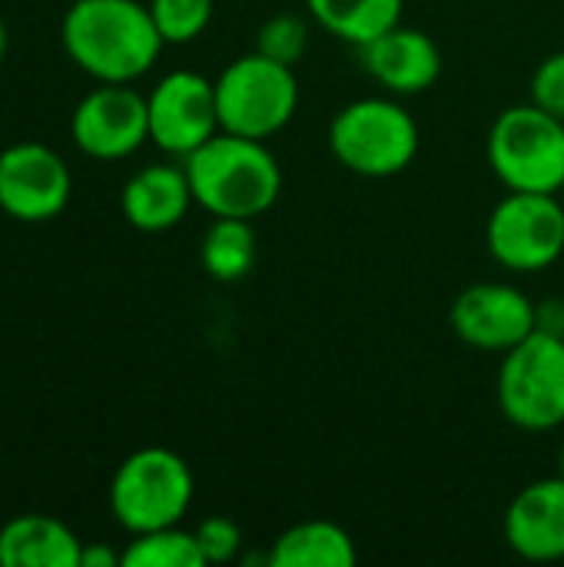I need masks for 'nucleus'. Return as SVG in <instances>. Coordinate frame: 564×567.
<instances>
[{
  "label": "nucleus",
  "instance_id": "9d476101",
  "mask_svg": "<svg viewBox=\"0 0 564 567\" xmlns=\"http://www.w3.org/2000/svg\"><path fill=\"white\" fill-rule=\"evenodd\" d=\"M70 136L90 159H126L150 140V106L146 96L130 83H96L73 116Z\"/></svg>",
  "mask_w": 564,
  "mask_h": 567
},
{
  "label": "nucleus",
  "instance_id": "f257e3e1",
  "mask_svg": "<svg viewBox=\"0 0 564 567\" xmlns=\"http://www.w3.org/2000/svg\"><path fill=\"white\" fill-rule=\"evenodd\" d=\"M66 56L96 83H133L153 70L163 37L140 0H73L60 23Z\"/></svg>",
  "mask_w": 564,
  "mask_h": 567
},
{
  "label": "nucleus",
  "instance_id": "6ab92c4d",
  "mask_svg": "<svg viewBox=\"0 0 564 567\" xmlns=\"http://www.w3.org/2000/svg\"><path fill=\"white\" fill-rule=\"evenodd\" d=\"M256 229L249 219L213 216L209 229L199 243V262L209 279L216 282H239L256 266Z\"/></svg>",
  "mask_w": 564,
  "mask_h": 567
},
{
  "label": "nucleus",
  "instance_id": "4be33fe9",
  "mask_svg": "<svg viewBox=\"0 0 564 567\" xmlns=\"http://www.w3.org/2000/svg\"><path fill=\"white\" fill-rule=\"evenodd\" d=\"M306 47H309V23L299 13H276L256 33V50L286 66H296Z\"/></svg>",
  "mask_w": 564,
  "mask_h": 567
},
{
  "label": "nucleus",
  "instance_id": "dca6fc26",
  "mask_svg": "<svg viewBox=\"0 0 564 567\" xmlns=\"http://www.w3.org/2000/svg\"><path fill=\"white\" fill-rule=\"evenodd\" d=\"M83 542L50 515H20L0 528V567H80Z\"/></svg>",
  "mask_w": 564,
  "mask_h": 567
},
{
  "label": "nucleus",
  "instance_id": "7ed1b4c3",
  "mask_svg": "<svg viewBox=\"0 0 564 567\" xmlns=\"http://www.w3.org/2000/svg\"><path fill=\"white\" fill-rule=\"evenodd\" d=\"M329 150L349 173L389 179L412 166L419 153V123L399 100L362 96L332 116Z\"/></svg>",
  "mask_w": 564,
  "mask_h": 567
},
{
  "label": "nucleus",
  "instance_id": "cd10ccee",
  "mask_svg": "<svg viewBox=\"0 0 564 567\" xmlns=\"http://www.w3.org/2000/svg\"><path fill=\"white\" fill-rule=\"evenodd\" d=\"M558 475L564 478V442H562V452H558Z\"/></svg>",
  "mask_w": 564,
  "mask_h": 567
},
{
  "label": "nucleus",
  "instance_id": "5701e85b",
  "mask_svg": "<svg viewBox=\"0 0 564 567\" xmlns=\"http://www.w3.org/2000/svg\"><path fill=\"white\" fill-rule=\"evenodd\" d=\"M196 542H199V551H203L206 565H226L243 548V528L226 515H213V518L199 522Z\"/></svg>",
  "mask_w": 564,
  "mask_h": 567
},
{
  "label": "nucleus",
  "instance_id": "20e7f679",
  "mask_svg": "<svg viewBox=\"0 0 564 567\" xmlns=\"http://www.w3.org/2000/svg\"><path fill=\"white\" fill-rule=\"evenodd\" d=\"M193 472L189 465L160 445L140 449L123 458L110 482V512L130 535L180 525L193 505Z\"/></svg>",
  "mask_w": 564,
  "mask_h": 567
},
{
  "label": "nucleus",
  "instance_id": "1a4fd4ad",
  "mask_svg": "<svg viewBox=\"0 0 564 567\" xmlns=\"http://www.w3.org/2000/svg\"><path fill=\"white\" fill-rule=\"evenodd\" d=\"M150 143L170 156H189L219 133L216 83L196 70L166 73L146 96Z\"/></svg>",
  "mask_w": 564,
  "mask_h": 567
},
{
  "label": "nucleus",
  "instance_id": "f03ea898",
  "mask_svg": "<svg viewBox=\"0 0 564 567\" xmlns=\"http://www.w3.org/2000/svg\"><path fill=\"white\" fill-rule=\"evenodd\" d=\"M183 166L193 199L209 216L256 219L276 206L283 189V169L266 140H249L226 130L193 150Z\"/></svg>",
  "mask_w": 564,
  "mask_h": 567
},
{
  "label": "nucleus",
  "instance_id": "4468645a",
  "mask_svg": "<svg viewBox=\"0 0 564 567\" xmlns=\"http://www.w3.org/2000/svg\"><path fill=\"white\" fill-rule=\"evenodd\" d=\"M359 53L369 76L396 96L425 93L442 73V50L435 47V40L406 23H396L372 43L359 47Z\"/></svg>",
  "mask_w": 564,
  "mask_h": 567
},
{
  "label": "nucleus",
  "instance_id": "bb28decb",
  "mask_svg": "<svg viewBox=\"0 0 564 567\" xmlns=\"http://www.w3.org/2000/svg\"><path fill=\"white\" fill-rule=\"evenodd\" d=\"M7 47H10V33H7V23H3V17H0V63H3V56H7Z\"/></svg>",
  "mask_w": 564,
  "mask_h": 567
},
{
  "label": "nucleus",
  "instance_id": "ddd939ff",
  "mask_svg": "<svg viewBox=\"0 0 564 567\" xmlns=\"http://www.w3.org/2000/svg\"><path fill=\"white\" fill-rule=\"evenodd\" d=\"M509 548L535 565L564 561V478H539L525 485L505 512Z\"/></svg>",
  "mask_w": 564,
  "mask_h": 567
},
{
  "label": "nucleus",
  "instance_id": "b1692460",
  "mask_svg": "<svg viewBox=\"0 0 564 567\" xmlns=\"http://www.w3.org/2000/svg\"><path fill=\"white\" fill-rule=\"evenodd\" d=\"M532 103L564 120V50L545 56L532 76Z\"/></svg>",
  "mask_w": 564,
  "mask_h": 567
},
{
  "label": "nucleus",
  "instance_id": "a878e982",
  "mask_svg": "<svg viewBox=\"0 0 564 567\" xmlns=\"http://www.w3.org/2000/svg\"><path fill=\"white\" fill-rule=\"evenodd\" d=\"M123 551H113L110 545H83L80 551V567H120Z\"/></svg>",
  "mask_w": 564,
  "mask_h": 567
},
{
  "label": "nucleus",
  "instance_id": "f3484780",
  "mask_svg": "<svg viewBox=\"0 0 564 567\" xmlns=\"http://www.w3.org/2000/svg\"><path fill=\"white\" fill-rule=\"evenodd\" d=\"M359 561L352 535L336 522H299L286 528L273 551L266 555V565L273 567H352Z\"/></svg>",
  "mask_w": 564,
  "mask_h": 567
},
{
  "label": "nucleus",
  "instance_id": "f8f14e48",
  "mask_svg": "<svg viewBox=\"0 0 564 567\" xmlns=\"http://www.w3.org/2000/svg\"><path fill=\"white\" fill-rule=\"evenodd\" d=\"M535 306L519 286L475 282L449 309L452 332L479 352H509L535 332Z\"/></svg>",
  "mask_w": 564,
  "mask_h": 567
},
{
  "label": "nucleus",
  "instance_id": "6e6552de",
  "mask_svg": "<svg viewBox=\"0 0 564 567\" xmlns=\"http://www.w3.org/2000/svg\"><path fill=\"white\" fill-rule=\"evenodd\" d=\"M489 252L512 272H539L562 259L564 203L558 193H515L489 216Z\"/></svg>",
  "mask_w": 564,
  "mask_h": 567
},
{
  "label": "nucleus",
  "instance_id": "423d86ee",
  "mask_svg": "<svg viewBox=\"0 0 564 567\" xmlns=\"http://www.w3.org/2000/svg\"><path fill=\"white\" fill-rule=\"evenodd\" d=\"M495 395L502 415L522 432L564 425V339L535 329L502 355Z\"/></svg>",
  "mask_w": 564,
  "mask_h": 567
},
{
  "label": "nucleus",
  "instance_id": "c85d7f7f",
  "mask_svg": "<svg viewBox=\"0 0 564 567\" xmlns=\"http://www.w3.org/2000/svg\"><path fill=\"white\" fill-rule=\"evenodd\" d=\"M558 193H562V196H564V183H562V189H558Z\"/></svg>",
  "mask_w": 564,
  "mask_h": 567
},
{
  "label": "nucleus",
  "instance_id": "a211bd4d",
  "mask_svg": "<svg viewBox=\"0 0 564 567\" xmlns=\"http://www.w3.org/2000/svg\"><path fill=\"white\" fill-rule=\"evenodd\" d=\"M309 17L332 37L366 47L402 23V0H306Z\"/></svg>",
  "mask_w": 564,
  "mask_h": 567
},
{
  "label": "nucleus",
  "instance_id": "9b49d317",
  "mask_svg": "<svg viewBox=\"0 0 564 567\" xmlns=\"http://www.w3.org/2000/svg\"><path fill=\"white\" fill-rule=\"evenodd\" d=\"M73 176L63 156L37 140L0 150V209L17 223H47L70 203Z\"/></svg>",
  "mask_w": 564,
  "mask_h": 567
},
{
  "label": "nucleus",
  "instance_id": "aec40b11",
  "mask_svg": "<svg viewBox=\"0 0 564 567\" xmlns=\"http://www.w3.org/2000/svg\"><path fill=\"white\" fill-rule=\"evenodd\" d=\"M196 532H183L180 525L133 535L123 551V567H203Z\"/></svg>",
  "mask_w": 564,
  "mask_h": 567
},
{
  "label": "nucleus",
  "instance_id": "39448f33",
  "mask_svg": "<svg viewBox=\"0 0 564 567\" xmlns=\"http://www.w3.org/2000/svg\"><path fill=\"white\" fill-rule=\"evenodd\" d=\"M489 163L515 193H558L564 183V120L539 103H519L495 116Z\"/></svg>",
  "mask_w": 564,
  "mask_h": 567
},
{
  "label": "nucleus",
  "instance_id": "393cba45",
  "mask_svg": "<svg viewBox=\"0 0 564 567\" xmlns=\"http://www.w3.org/2000/svg\"><path fill=\"white\" fill-rule=\"evenodd\" d=\"M535 329L542 332H552V336H562L564 339V299H542L535 306Z\"/></svg>",
  "mask_w": 564,
  "mask_h": 567
},
{
  "label": "nucleus",
  "instance_id": "2eb2a0df",
  "mask_svg": "<svg viewBox=\"0 0 564 567\" xmlns=\"http://www.w3.org/2000/svg\"><path fill=\"white\" fill-rule=\"evenodd\" d=\"M193 189L186 166L150 163L123 183L120 209L126 223L140 233H166L183 223L193 206Z\"/></svg>",
  "mask_w": 564,
  "mask_h": 567
},
{
  "label": "nucleus",
  "instance_id": "412c9836",
  "mask_svg": "<svg viewBox=\"0 0 564 567\" xmlns=\"http://www.w3.org/2000/svg\"><path fill=\"white\" fill-rule=\"evenodd\" d=\"M153 23L163 43H193L213 20V0H150Z\"/></svg>",
  "mask_w": 564,
  "mask_h": 567
},
{
  "label": "nucleus",
  "instance_id": "0eeeda50",
  "mask_svg": "<svg viewBox=\"0 0 564 567\" xmlns=\"http://www.w3.org/2000/svg\"><path fill=\"white\" fill-rule=\"evenodd\" d=\"M216 106H219V130L249 140H269L296 116L299 106L296 73L293 66L259 50L236 56L216 80Z\"/></svg>",
  "mask_w": 564,
  "mask_h": 567
}]
</instances>
